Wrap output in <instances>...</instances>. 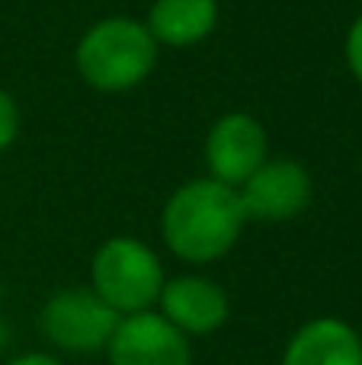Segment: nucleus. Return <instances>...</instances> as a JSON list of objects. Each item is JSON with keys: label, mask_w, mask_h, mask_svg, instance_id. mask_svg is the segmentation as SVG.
<instances>
[{"label": "nucleus", "mask_w": 362, "mask_h": 365, "mask_svg": "<svg viewBox=\"0 0 362 365\" xmlns=\"http://www.w3.org/2000/svg\"><path fill=\"white\" fill-rule=\"evenodd\" d=\"M164 282L157 253L138 237H109L96 247L90 263V289L119 317L151 311Z\"/></svg>", "instance_id": "nucleus-3"}, {"label": "nucleus", "mask_w": 362, "mask_h": 365, "mask_svg": "<svg viewBox=\"0 0 362 365\" xmlns=\"http://www.w3.org/2000/svg\"><path fill=\"white\" fill-rule=\"evenodd\" d=\"M145 26L157 45L190 48L215 32L218 0H154Z\"/></svg>", "instance_id": "nucleus-10"}, {"label": "nucleus", "mask_w": 362, "mask_h": 365, "mask_svg": "<svg viewBox=\"0 0 362 365\" xmlns=\"http://www.w3.org/2000/svg\"><path fill=\"white\" fill-rule=\"evenodd\" d=\"M160 314L186 336H209L228 324V292L209 276H177L160 289Z\"/></svg>", "instance_id": "nucleus-8"}, {"label": "nucleus", "mask_w": 362, "mask_h": 365, "mask_svg": "<svg viewBox=\"0 0 362 365\" xmlns=\"http://www.w3.org/2000/svg\"><path fill=\"white\" fill-rule=\"evenodd\" d=\"M6 365H64V362L55 359L51 353H26V356H16V359Z\"/></svg>", "instance_id": "nucleus-13"}, {"label": "nucleus", "mask_w": 362, "mask_h": 365, "mask_svg": "<svg viewBox=\"0 0 362 365\" xmlns=\"http://www.w3.org/2000/svg\"><path fill=\"white\" fill-rule=\"evenodd\" d=\"M359 4H362V0H359Z\"/></svg>", "instance_id": "nucleus-14"}, {"label": "nucleus", "mask_w": 362, "mask_h": 365, "mask_svg": "<svg viewBox=\"0 0 362 365\" xmlns=\"http://www.w3.org/2000/svg\"><path fill=\"white\" fill-rule=\"evenodd\" d=\"M247 225L234 186L202 177L190 180L167 199L160 212V234L173 257L186 263H215L228 257Z\"/></svg>", "instance_id": "nucleus-1"}, {"label": "nucleus", "mask_w": 362, "mask_h": 365, "mask_svg": "<svg viewBox=\"0 0 362 365\" xmlns=\"http://www.w3.org/2000/svg\"><path fill=\"white\" fill-rule=\"evenodd\" d=\"M282 365H362V336L340 317H314L295 330Z\"/></svg>", "instance_id": "nucleus-9"}, {"label": "nucleus", "mask_w": 362, "mask_h": 365, "mask_svg": "<svg viewBox=\"0 0 362 365\" xmlns=\"http://www.w3.org/2000/svg\"><path fill=\"white\" fill-rule=\"evenodd\" d=\"M122 317L93 289H64L45 302L38 327L64 353H100L109 346Z\"/></svg>", "instance_id": "nucleus-4"}, {"label": "nucleus", "mask_w": 362, "mask_h": 365, "mask_svg": "<svg viewBox=\"0 0 362 365\" xmlns=\"http://www.w3.org/2000/svg\"><path fill=\"white\" fill-rule=\"evenodd\" d=\"M241 205L247 221H292L311 205V173L292 158L267 160L241 189Z\"/></svg>", "instance_id": "nucleus-6"}, {"label": "nucleus", "mask_w": 362, "mask_h": 365, "mask_svg": "<svg viewBox=\"0 0 362 365\" xmlns=\"http://www.w3.org/2000/svg\"><path fill=\"white\" fill-rule=\"evenodd\" d=\"M267 128L250 113H224L205 135V167L209 177L241 189L267 164Z\"/></svg>", "instance_id": "nucleus-5"}, {"label": "nucleus", "mask_w": 362, "mask_h": 365, "mask_svg": "<svg viewBox=\"0 0 362 365\" xmlns=\"http://www.w3.org/2000/svg\"><path fill=\"white\" fill-rule=\"evenodd\" d=\"M16 135H19V109L13 103V96L0 87V154L10 151Z\"/></svg>", "instance_id": "nucleus-11"}, {"label": "nucleus", "mask_w": 362, "mask_h": 365, "mask_svg": "<svg viewBox=\"0 0 362 365\" xmlns=\"http://www.w3.org/2000/svg\"><path fill=\"white\" fill-rule=\"evenodd\" d=\"M343 51H346V68H350V74L362 83V13L353 19L350 32H346Z\"/></svg>", "instance_id": "nucleus-12"}, {"label": "nucleus", "mask_w": 362, "mask_h": 365, "mask_svg": "<svg viewBox=\"0 0 362 365\" xmlns=\"http://www.w3.org/2000/svg\"><path fill=\"white\" fill-rule=\"evenodd\" d=\"M77 74L100 93H125L151 77L157 64V42L145 19L106 16L81 36L74 51Z\"/></svg>", "instance_id": "nucleus-2"}, {"label": "nucleus", "mask_w": 362, "mask_h": 365, "mask_svg": "<svg viewBox=\"0 0 362 365\" xmlns=\"http://www.w3.org/2000/svg\"><path fill=\"white\" fill-rule=\"evenodd\" d=\"M109 365H192L186 334L157 311L125 314L106 346Z\"/></svg>", "instance_id": "nucleus-7"}]
</instances>
